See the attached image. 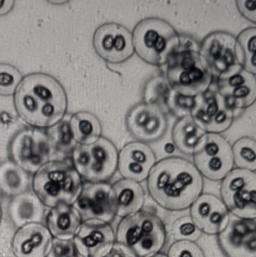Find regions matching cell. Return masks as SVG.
<instances>
[{"instance_id": "obj_1", "label": "cell", "mask_w": 256, "mask_h": 257, "mask_svg": "<svg viewBox=\"0 0 256 257\" xmlns=\"http://www.w3.org/2000/svg\"><path fill=\"white\" fill-rule=\"evenodd\" d=\"M147 188L162 208L179 211L190 207L202 194L203 178L190 161L168 157L155 163L147 178Z\"/></svg>"}, {"instance_id": "obj_2", "label": "cell", "mask_w": 256, "mask_h": 257, "mask_svg": "<svg viewBox=\"0 0 256 257\" xmlns=\"http://www.w3.org/2000/svg\"><path fill=\"white\" fill-rule=\"evenodd\" d=\"M18 115L35 128L57 124L67 110V95L62 84L46 73L25 76L14 94Z\"/></svg>"}, {"instance_id": "obj_3", "label": "cell", "mask_w": 256, "mask_h": 257, "mask_svg": "<svg viewBox=\"0 0 256 257\" xmlns=\"http://www.w3.org/2000/svg\"><path fill=\"white\" fill-rule=\"evenodd\" d=\"M116 244L130 257H149L158 253L166 240L165 226L156 215L139 211L118 224Z\"/></svg>"}, {"instance_id": "obj_4", "label": "cell", "mask_w": 256, "mask_h": 257, "mask_svg": "<svg viewBox=\"0 0 256 257\" xmlns=\"http://www.w3.org/2000/svg\"><path fill=\"white\" fill-rule=\"evenodd\" d=\"M33 192L50 208L59 204L73 205L82 188V178L77 171L63 161H50L32 178Z\"/></svg>"}, {"instance_id": "obj_5", "label": "cell", "mask_w": 256, "mask_h": 257, "mask_svg": "<svg viewBox=\"0 0 256 257\" xmlns=\"http://www.w3.org/2000/svg\"><path fill=\"white\" fill-rule=\"evenodd\" d=\"M134 51L154 66L167 64L179 45V35L167 21L150 17L138 22L132 32Z\"/></svg>"}, {"instance_id": "obj_6", "label": "cell", "mask_w": 256, "mask_h": 257, "mask_svg": "<svg viewBox=\"0 0 256 257\" xmlns=\"http://www.w3.org/2000/svg\"><path fill=\"white\" fill-rule=\"evenodd\" d=\"M211 70L197 51H176L167 62L166 79L176 92L195 98L207 91L212 82Z\"/></svg>"}, {"instance_id": "obj_7", "label": "cell", "mask_w": 256, "mask_h": 257, "mask_svg": "<svg viewBox=\"0 0 256 257\" xmlns=\"http://www.w3.org/2000/svg\"><path fill=\"white\" fill-rule=\"evenodd\" d=\"M73 168L88 183L106 182L117 170L118 151L107 138L100 137L88 145H77L72 151Z\"/></svg>"}, {"instance_id": "obj_8", "label": "cell", "mask_w": 256, "mask_h": 257, "mask_svg": "<svg viewBox=\"0 0 256 257\" xmlns=\"http://www.w3.org/2000/svg\"><path fill=\"white\" fill-rule=\"evenodd\" d=\"M8 154L12 162L28 173H36L50 162L53 143L44 131L31 127L19 130L11 138Z\"/></svg>"}, {"instance_id": "obj_9", "label": "cell", "mask_w": 256, "mask_h": 257, "mask_svg": "<svg viewBox=\"0 0 256 257\" xmlns=\"http://www.w3.org/2000/svg\"><path fill=\"white\" fill-rule=\"evenodd\" d=\"M221 200L236 217L256 219V173L245 169H232L220 187Z\"/></svg>"}, {"instance_id": "obj_10", "label": "cell", "mask_w": 256, "mask_h": 257, "mask_svg": "<svg viewBox=\"0 0 256 257\" xmlns=\"http://www.w3.org/2000/svg\"><path fill=\"white\" fill-rule=\"evenodd\" d=\"M194 164L201 176L209 180H222L234 165L232 147L220 134L206 133L193 152Z\"/></svg>"}, {"instance_id": "obj_11", "label": "cell", "mask_w": 256, "mask_h": 257, "mask_svg": "<svg viewBox=\"0 0 256 257\" xmlns=\"http://www.w3.org/2000/svg\"><path fill=\"white\" fill-rule=\"evenodd\" d=\"M190 116L206 133L219 134L231 126L235 112L218 91L207 90L194 98Z\"/></svg>"}, {"instance_id": "obj_12", "label": "cell", "mask_w": 256, "mask_h": 257, "mask_svg": "<svg viewBox=\"0 0 256 257\" xmlns=\"http://www.w3.org/2000/svg\"><path fill=\"white\" fill-rule=\"evenodd\" d=\"M218 92L235 111L251 106L256 101L255 76L239 63L218 76Z\"/></svg>"}, {"instance_id": "obj_13", "label": "cell", "mask_w": 256, "mask_h": 257, "mask_svg": "<svg viewBox=\"0 0 256 257\" xmlns=\"http://www.w3.org/2000/svg\"><path fill=\"white\" fill-rule=\"evenodd\" d=\"M93 47L105 61L122 63L134 53L132 33L118 23H104L94 32Z\"/></svg>"}, {"instance_id": "obj_14", "label": "cell", "mask_w": 256, "mask_h": 257, "mask_svg": "<svg viewBox=\"0 0 256 257\" xmlns=\"http://www.w3.org/2000/svg\"><path fill=\"white\" fill-rule=\"evenodd\" d=\"M128 132L139 142H155L167 130L166 115L160 107L145 102L133 105L125 117Z\"/></svg>"}, {"instance_id": "obj_15", "label": "cell", "mask_w": 256, "mask_h": 257, "mask_svg": "<svg viewBox=\"0 0 256 257\" xmlns=\"http://www.w3.org/2000/svg\"><path fill=\"white\" fill-rule=\"evenodd\" d=\"M73 206L82 221L94 220L109 224L115 217L111 185L106 182L88 183L83 186Z\"/></svg>"}, {"instance_id": "obj_16", "label": "cell", "mask_w": 256, "mask_h": 257, "mask_svg": "<svg viewBox=\"0 0 256 257\" xmlns=\"http://www.w3.org/2000/svg\"><path fill=\"white\" fill-rule=\"evenodd\" d=\"M218 242L228 257H256L255 219L229 217L227 226L219 233Z\"/></svg>"}, {"instance_id": "obj_17", "label": "cell", "mask_w": 256, "mask_h": 257, "mask_svg": "<svg viewBox=\"0 0 256 257\" xmlns=\"http://www.w3.org/2000/svg\"><path fill=\"white\" fill-rule=\"evenodd\" d=\"M199 53L208 64L212 75L220 76L237 64L236 38L225 31L208 34L199 47Z\"/></svg>"}, {"instance_id": "obj_18", "label": "cell", "mask_w": 256, "mask_h": 257, "mask_svg": "<svg viewBox=\"0 0 256 257\" xmlns=\"http://www.w3.org/2000/svg\"><path fill=\"white\" fill-rule=\"evenodd\" d=\"M190 217L201 232L219 234L229 221L228 209L223 201L212 194H201L190 206Z\"/></svg>"}, {"instance_id": "obj_19", "label": "cell", "mask_w": 256, "mask_h": 257, "mask_svg": "<svg viewBox=\"0 0 256 257\" xmlns=\"http://www.w3.org/2000/svg\"><path fill=\"white\" fill-rule=\"evenodd\" d=\"M77 250L85 257H104L115 245V234L108 223L83 221L74 237Z\"/></svg>"}, {"instance_id": "obj_20", "label": "cell", "mask_w": 256, "mask_h": 257, "mask_svg": "<svg viewBox=\"0 0 256 257\" xmlns=\"http://www.w3.org/2000/svg\"><path fill=\"white\" fill-rule=\"evenodd\" d=\"M155 154L145 143L126 144L118 153V170L124 179L135 182L146 180L155 165Z\"/></svg>"}, {"instance_id": "obj_21", "label": "cell", "mask_w": 256, "mask_h": 257, "mask_svg": "<svg viewBox=\"0 0 256 257\" xmlns=\"http://www.w3.org/2000/svg\"><path fill=\"white\" fill-rule=\"evenodd\" d=\"M53 237L42 223H29L16 230L11 247L15 257H47Z\"/></svg>"}, {"instance_id": "obj_22", "label": "cell", "mask_w": 256, "mask_h": 257, "mask_svg": "<svg viewBox=\"0 0 256 257\" xmlns=\"http://www.w3.org/2000/svg\"><path fill=\"white\" fill-rule=\"evenodd\" d=\"M7 212L10 222L18 229L29 223H42L45 205L34 192L27 191L11 198Z\"/></svg>"}, {"instance_id": "obj_23", "label": "cell", "mask_w": 256, "mask_h": 257, "mask_svg": "<svg viewBox=\"0 0 256 257\" xmlns=\"http://www.w3.org/2000/svg\"><path fill=\"white\" fill-rule=\"evenodd\" d=\"M82 218L73 205L59 204L49 211L46 217V227L52 237L60 240L74 239Z\"/></svg>"}, {"instance_id": "obj_24", "label": "cell", "mask_w": 256, "mask_h": 257, "mask_svg": "<svg viewBox=\"0 0 256 257\" xmlns=\"http://www.w3.org/2000/svg\"><path fill=\"white\" fill-rule=\"evenodd\" d=\"M115 215L126 217L141 210L144 203L142 186L129 179H120L111 186Z\"/></svg>"}, {"instance_id": "obj_25", "label": "cell", "mask_w": 256, "mask_h": 257, "mask_svg": "<svg viewBox=\"0 0 256 257\" xmlns=\"http://www.w3.org/2000/svg\"><path fill=\"white\" fill-rule=\"evenodd\" d=\"M32 186L30 173L16 165L11 160L0 163V192L14 197L27 192Z\"/></svg>"}, {"instance_id": "obj_26", "label": "cell", "mask_w": 256, "mask_h": 257, "mask_svg": "<svg viewBox=\"0 0 256 257\" xmlns=\"http://www.w3.org/2000/svg\"><path fill=\"white\" fill-rule=\"evenodd\" d=\"M68 127L72 139L80 145H88L101 137V124L92 113L80 111L71 116Z\"/></svg>"}, {"instance_id": "obj_27", "label": "cell", "mask_w": 256, "mask_h": 257, "mask_svg": "<svg viewBox=\"0 0 256 257\" xmlns=\"http://www.w3.org/2000/svg\"><path fill=\"white\" fill-rule=\"evenodd\" d=\"M172 140L179 151L191 155L199 140L206 134L192 119L190 115L179 118L172 128Z\"/></svg>"}, {"instance_id": "obj_28", "label": "cell", "mask_w": 256, "mask_h": 257, "mask_svg": "<svg viewBox=\"0 0 256 257\" xmlns=\"http://www.w3.org/2000/svg\"><path fill=\"white\" fill-rule=\"evenodd\" d=\"M238 63L249 73L256 75V27H249L236 38Z\"/></svg>"}, {"instance_id": "obj_29", "label": "cell", "mask_w": 256, "mask_h": 257, "mask_svg": "<svg viewBox=\"0 0 256 257\" xmlns=\"http://www.w3.org/2000/svg\"><path fill=\"white\" fill-rule=\"evenodd\" d=\"M234 164L239 169L256 170V140L251 137H242L232 146Z\"/></svg>"}, {"instance_id": "obj_30", "label": "cell", "mask_w": 256, "mask_h": 257, "mask_svg": "<svg viewBox=\"0 0 256 257\" xmlns=\"http://www.w3.org/2000/svg\"><path fill=\"white\" fill-rule=\"evenodd\" d=\"M171 87L163 76H154L150 78L143 89V102L156 105L162 109L169 94Z\"/></svg>"}, {"instance_id": "obj_31", "label": "cell", "mask_w": 256, "mask_h": 257, "mask_svg": "<svg viewBox=\"0 0 256 257\" xmlns=\"http://www.w3.org/2000/svg\"><path fill=\"white\" fill-rule=\"evenodd\" d=\"M22 79L21 72L15 66L0 63V95L11 96L15 94Z\"/></svg>"}, {"instance_id": "obj_32", "label": "cell", "mask_w": 256, "mask_h": 257, "mask_svg": "<svg viewBox=\"0 0 256 257\" xmlns=\"http://www.w3.org/2000/svg\"><path fill=\"white\" fill-rule=\"evenodd\" d=\"M171 234L176 241L194 242L201 236L202 232L190 216H183L174 221L171 227Z\"/></svg>"}, {"instance_id": "obj_33", "label": "cell", "mask_w": 256, "mask_h": 257, "mask_svg": "<svg viewBox=\"0 0 256 257\" xmlns=\"http://www.w3.org/2000/svg\"><path fill=\"white\" fill-rule=\"evenodd\" d=\"M193 102H194V98L184 96L171 88L167 96V99L165 101L164 107L171 114L178 117L179 119V118L190 115Z\"/></svg>"}, {"instance_id": "obj_34", "label": "cell", "mask_w": 256, "mask_h": 257, "mask_svg": "<svg viewBox=\"0 0 256 257\" xmlns=\"http://www.w3.org/2000/svg\"><path fill=\"white\" fill-rule=\"evenodd\" d=\"M168 257H205L202 249L191 241H176L169 250Z\"/></svg>"}, {"instance_id": "obj_35", "label": "cell", "mask_w": 256, "mask_h": 257, "mask_svg": "<svg viewBox=\"0 0 256 257\" xmlns=\"http://www.w3.org/2000/svg\"><path fill=\"white\" fill-rule=\"evenodd\" d=\"M47 257H85L77 250L74 240H60L53 238Z\"/></svg>"}, {"instance_id": "obj_36", "label": "cell", "mask_w": 256, "mask_h": 257, "mask_svg": "<svg viewBox=\"0 0 256 257\" xmlns=\"http://www.w3.org/2000/svg\"><path fill=\"white\" fill-rule=\"evenodd\" d=\"M236 6L239 12L247 20L256 23V1L240 0L236 2Z\"/></svg>"}, {"instance_id": "obj_37", "label": "cell", "mask_w": 256, "mask_h": 257, "mask_svg": "<svg viewBox=\"0 0 256 257\" xmlns=\"http://www.w3.org/2000/svg\"><path fill=\"white\" fill-rule=\"evenodd\" d=\"M14 1L12 0H0V16H3V15H6L7 13H9L13 6H14Z\"/></svg>"}, {"instance_id": "obj_38", "label": "cell", "mask_w": 256, "mask_h": 257, "mask_svg": "<svg viewBox=\"0 0 256 257\" xmlns=\"http://www.w3.org/2000/svg\"><path fill=\"white\" fill-rule=\"evenodd\" d=\"M104 257H130L117 244L114 245L112 250Z\"/></svg>"}, {"instance_id": "obj_39", "label": "cell", "mask_w": 256, "mask_h": 257, "mask_svg": "<svg viewBox=\"0 0 256 257\" xmlns=\"http://www.w3.org/2000/svg\"><path fill=\"white\" fill-rule=\"evenodd\" d=\"M149 257H168L167 255H165V254H163V253H160V252H158V253H156V254H154V255H152V256Z\"/></svg>"}, {"instance_id": "obj_40", "label": "cell", "mask_w": 256, "mask_h": 257, "mask_svg": "<svg viewBox=\"0 0 256 257\" xmlns=\"http://www.w3.org/2000/svg\"><path fill=\"white\" fill-rule=\"evenodd\" d=\"M1 219H2V208H1V204H0V223H1Z\"/></svg>"}]
</instances>
